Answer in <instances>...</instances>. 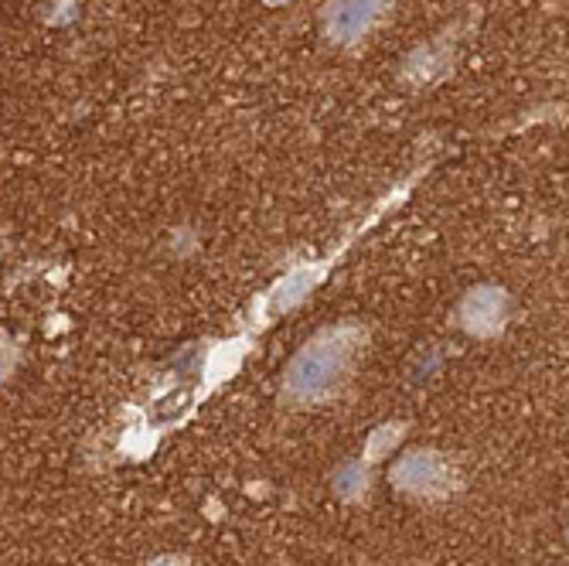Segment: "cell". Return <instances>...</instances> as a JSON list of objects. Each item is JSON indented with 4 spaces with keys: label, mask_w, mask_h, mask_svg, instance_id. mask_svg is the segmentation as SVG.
<instances>
[{
    "label": "cell",
    "mask_w": 569,
    "mask_h": 566,
    "mask_svg": "<svg viewBox=\"0 0 569 566\" xmlns=\"http://www.w3.org/2000/svg\"><path fill=\"white\" fill-rule=\"evenodd\" d=\"M501 307H505V297L498 290H478L468 300V328H475V331L498 328L501 325Z\"/></svg>",
    "instance_id": "5b68a950"
},
{
    "label": "cell",
    "mask_w": 569,
    "mask_h": 566,
    "mask_svg": "<svg viewBox=\"0 0 569 566\" xmlns=\"http://www.w3.org/2000/svg\"><path fill=\"white\" fill-rule=\"evenodd\" d=\"M396 481L409 491H420V495H430L443 485V465H440V457L437 454H409L399 471H396Z\"/></svg>",
    "instance_id": "3957f363"
},
{
    "label": "cell",
    "mask_w": 569,
    "mask_h": 566,
    "mask_svg": "<svg viewBox=\"0 0 569 566\" xmlns=\"http://www.w3.org/2000/svg\"><path fill=\"white\" fill-rule=\"evenodd\" d=\"M191 406H194V386L181 383V386L164 389L158 399L150 403V417L158 420V424H171V420L184 417Z\"/></svg>",
    "instance_id": "277c9868"
},
{
    "label": "cell",
    "mask_w": 569,
    "mask_h": 566,
    "mask_svg": "<svg viewBox=\"0 0 569 566\" xmlns=\"http://www.w3.org/2000/svg\"><path fill=\"white\" fill-rule=\"evenodd\" d=\"M355 348H358V335L348 331V328L318 335L310 345H303L300 355L290 363L287 389L293 396H300V399L328 393L348 373V363H351Z\"/></svg>",
    "instance_id": "6da1fadb"
},
{
    "label": "cell",
    "mask_w": 569,
    "mask_h": 566,
    "mask_svg": "<svg viewBox=\"0 0 569 566\" xmlns=\"http://www.w3.org/2000/svg\"><path fill=\"white\" fill-rule=\"evenodd\" d=\"M389 4L392 0H335L325 8V34L335 44H355L386 18Z\"/></svg>",
    "instance_id": "7a4b0ae2"
}]
</instances>
